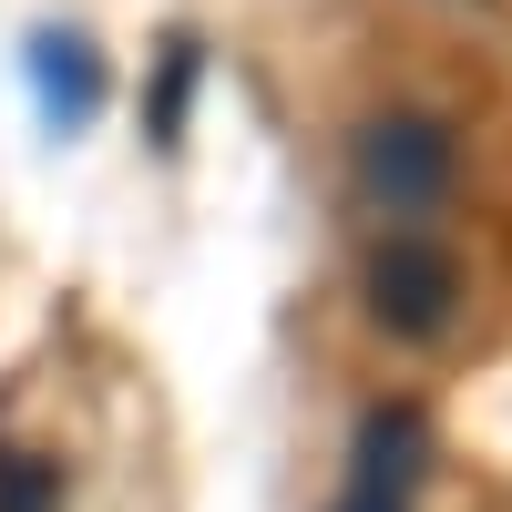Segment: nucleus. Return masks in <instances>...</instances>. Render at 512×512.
<instances>
[{"label":"nucleus","mask_w":512,"mask_h":512,"mask_svg":"<svg viewBox=\"0 0 512 512\" xmlns=\"http://www.w3.org/2000/svg\"><path fill=\"white\" fill-rule=\"evenodd\" d=\"M349 195L390 236H431V216L461 195V134L431 103H379L349 123Z\"/></svg>","instance_id":"nucleus-1"},{"label":"nucleus","mask_w":512,"mask_h":512,"mask_svg":"<svg viewBox=\"0 0 512 512\" xmlns=\"http://www.w3.org/2000/svg\"><path fill=\"white\" fill-rule=\"evenodd\" d=\"M359 287H369V318L390 338H420V349H431V338L461 328V267H451V246H431V236H379Z\"/></svg>","instance_id":"nucleus-2"},{"label":"nucleus","mask_w":512,"mask_h":512,"mask_svg":"<svg viewBox=\"0 0 512 512\" xmlns=\"http://www.w3.org/2000/svg\"><path fill=\"white\" fill-rule=\"evenodd\" d=\"M420 482H431V420L410 400L369 410L359 420V451H349V492L328 512H420Z\"/></svg>","instance_id":"nucleus-3"},{"label":"nucleus","mask_w":512,"mask_h":512,"mask_svg":"<svg viewBox=\"0 0 512 512\" xmlns=\"http://www.w3.org/2000/svg\"><path fill=\"white\" fill-rule=\"evenodd\" d=\"M31 93H41V113H52L62 134H82V123L103 113V62H93V41H82V31H31Z\"/></svg>","instance_id":"nucleus-4"},{"label":"nucleus","mask_w":512,"mask_h":512,"mask_svg":"<svg viewBox=\"0 0 512 512\" xmlns=\"http://www.w3.org/2000/svg\"><path fill=\"white\" fill-rule=\"evenodd\" d=\"M72 502V472H62V461L52 451H0V512H62Z\"/></svg>","instance_id":"nucleus-5"}]
</instances>
